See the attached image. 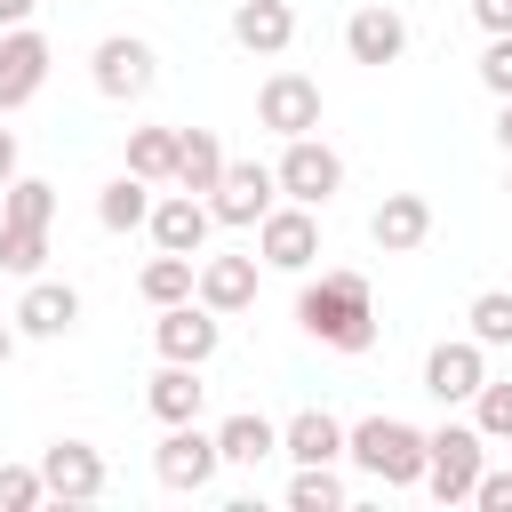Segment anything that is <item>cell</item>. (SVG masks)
<instances>
[{"instance_id":"cell-1","label":"cell","mask_w":512,"mask_h":512,"mask_svg":"<svg viewBox=\"0 0 512 512\" xmlns=\"http://www.w3.org/2000/svg\"><path fill=\"white\" fill-rule=\"evenodd\" d=\"M296 328L312 344H328V352H368L376 344V288H368V272L328 264L320 280H304L296 288Z\"/></svg>"},{"instance_id":"cell-2","label":"cell","mask_w":512,"mask_h":512,"mask_svg":"<svg viewBox=\"0 0 512 512\" xmlns=\"http://www.w3.org/2000/svg\"><path fill=\"white\" fill-rule=\"evenodd\" d=\"M344 456L368 480H384V488H416L424 480V432L408 416H360V424H344Z\"/></svg>"},{"instance_id":"cell-3","label":"cell","mask_w":512,"mask_h":512,"mask_svg":"<svg viewBox=\"0 0 512 512\" xmlns=\"http://www.w3.org/2000/svg\"><path fill=\"white\" fill-rule=\"evenodd\" d=\"M272 184H280V200H296V208H328V200L344 192V152L320 144V136H280Z\"/></svg>"},{"instance_id":"cell-4","label":"cell","mask_w":512,"mask_h":512,"mask_svg":"<svg viewBox=\"0 0 512 512\" xmlns=\"http://www.w3.org/2000/svg\"><path fill=\"white\" fill-rule=\"evenodd\" d=\"M480 464H488L480 424H440V432H424V480H416V488H432L440 504H472Z\"/></svg>"},{"instance_id":"cell-5","label":"cell","mask_w":512,"mask_h":512,"mask_svg":"<svg viewBox=\"0 0 512 512\" xmlns=\"http://www.w3.org/2000/svg\"><path fill=\"white\" fill-rule=\"evenodd\" d=\"M88 80H96V96L136 104V96H152L160 56H152V40H136V32H104V40L88 48Z\"/></svg>"},{"instance_id":"cell-6","label":"cell","mask_w":512,"mask_h":512,"mask_svg":"<svg viewBox=\"0 0 512 512\" xmlns=\"http://www.w3.org/2000/svg\"><path fill=\"white\" fill-rule=\"evenodd\" d=\"M312 256H320V208L272 200L264 224H256V264H272V272H312Z\"/></svg>"},{"instance_id":"cell-7","label":"cell","mask_w":512,"mask_h":512,"mask_svg":"<svg viewBox=\"0 0 512 512\" xmlns=\"http://www.w3.org/2000/svg\"><path fill=\"white\" fill-rule=\"evenodd\" d=\"M216 472H224V456H216V432H200V416L192 424H168V440L152 448V480L176 488V496H200Z\"/></svg>"},{"instance_id":"cell-8","label":"cell","mask_w":512,"mask_h":512,"mask_svg":"<svg viewBox=\"0 0 512 512\" xmlns=\"http://www.w3.org/2000/svg\"><path fill=\"white\" fill-rule=\"evenodd\" d=\"M272 200H280V184H272L264 160H224V176H216V192H208V216L232 224V232H256Z\"/></svg>"},{"instance_id":"cell-9","label":"cell","mask_w":512,"mask_h":512,"mask_svg":"<svg viewBox=\"0 0 512 512\" xmlns=\"http://www.w3.org/2000/svg\"><path fill=\"white\" fill-rule=\"evenodd\" d=\"M152 344H160V360H192V368H208V360H216V344H224V312H208L200 296H184V304H160V320H152Z\"/></svg>"},{"instance_id":"cell-10","label":"cell","mask_w":512,"mask_h":512,"mask_svg":"<svg viewBox=\"0 0 512 512\" xmlns=\"http://www.w3.org/2000/svg\"><path fill=\"white\" fill-rule=\"evenodd\" d=\"M48 64H56L48 32H40V24H8V32H0V112L32 104V96L48 88Z\"/></svg>"},{"instance_id":"cell-11","label":"cell","mask_w":512,"mask_h":512,"mask_svg":"<svg viewBox=\"0 0 512 512\" xmlns=\"http://www.w3.org/2000/svg\"><path fill=\"white\" fill-rule=\"evenodd\" d=\"M256 128H272V136H312V128H320V80L280 64V72L256 88Z\"/></svg>"},{"instance_id":"cell-12","label":"cell","mask_w":512,"mask_h":512,"mask_svg":"<svg viewBox=\"0 0 512 512\" xmlns=\"http://www.w3.org/2000/svg\"><path fill=\"white\" fill-rule=\"evenodd\" d=\"M40 480H48V504H96L104 496V448L88 440H48L40 448Z\"/></svg>"},{"instance_id":"cell-13","label":"cell","mask_w":512,"mask_h":512,"mask_svg":"<svg viewBox=\"0 0 512 512\" xmlns=\"http://www.w3.org/2000/svg\"><path fill=\"white\" fill-rule=\"evenodd\" d=\"M480 384H488V344H472V336H448V344H432V352H424V392H432L440 408L472 400Z\"/></svg>"},{"instance_id":"cell-14","label":"cell","mask_w":512,"mask_h":512,"mask_svg":"<svg viewBox=\"0 0 512 512\" xmlns=\"http://www.w3.org/2000/svg\"><path fill=\"white\" fill-rule=\"evenodd\" d=\"M144 232H152V248H168V256H200L208 232H216V216H208L200 192H160L152 216H144Z\"/></svg>"},{"instance_id":"cell-15","label":"cell","mask_w":512,"mask_h":512,"mask_svg":"<svg viewBox=\"0 0 512 512\" xmlns=\"http://www.w3.org/2000/svg\"><path fill=\"white\" fill-rule=\"evenodd\" d=\"M8 320H16V336H40V344H48V336H72V328H80V288H72V280H40V272H32Z\"/></svg>"},{"instance_id":"cell-16","label":"cell","mask_w":512,"mask_h":512,"mask_svg":"<svg viewBox=\"0 0 512 512\" xmlns=\"http://www.w3.org/2000/svg\"><path fill=\"white\" fill-rule=\"evenodd\" d=\"M344 56H352V64H400V56H408V16L384 8V0L352 8V16H344Z\"/></svg>"},{"instance_id":"cell-17","label":"cell","mask_w":512,"mask_h":512,"mask_svg":"<svg viewBox=\"0 0 512 512\" xmlns=\"http://www.w3.org/2000/svg\"><path fill=\"white\" fill-rule=\"evenodd\" d=\"M368 240H376L384 256H416V248L432 240V200H424V192H384L376 216H368Z\"/></svg>"},{"instance_id":"cell-18","label":"cell","mask_w":512,"mask_h":512,"mask_svg":"<svg viewBox=\"0 0 512 512\" xmlns=\"http://www.w3.org/2000/svg\"><path fill=\"white\" fill-rule=\"evenodd\" d=\"M256 272H264L256 256H200L192 296H200L208 312H224V320H232V312H248V304H256Z\"/></svg>"},{"instance_id":"cell-19","label":"cell","mask_w":512,"mask_h":512,"mask_svg":"<svg viewBox=\"0 0 512 512\" xmlns=\"http://www.w3.org/2000/svg\"><path fill=\"white\" fill-rule=\"evenodd\" d=\"M232 40H240L248 56H288L296 8H288V0H232Z\"/></svg>"},{"instance_id":"cell-20","label":"cell","mask_w":512,"mask_h":512,"mask_svg":"<svg viewBox=\"0 0 512 512\" xmlns=\"http://www.w3.org/2000/svg\"><path fill=\"white\" fill-rule=\"evenodd\" d=\"M200 400H208V384H200V368H192V360H160V376L144 384V408H152L160 424H192V416H200Z\"/></svg>"},{"instance_id":"cell-21","label":"cell","mask_w":512,"mask_h":512,"mask_svg":"<svg viewBox=\"0 0 512 512\" xmlns=\"http://www.w3.org/2000/svg\"><path fill=\"white\" fill-rule=\"evenodd\" d=\"M280 456H288V464H336V456H344V424H336L328 408H296V416L280 424Z\"/></svg>"},{"instance_id":"cell-22","label":"cell","mask_w":512,"mask_h":512,"mask_svg":"<svg viewBox=\"0 0 512 512\" xmlns=\"http://www.w3.org/2000/svg\"><path fill=\"white\" fill-rule=\"evenodd\" d=\"M216 176H224V144H216V128H176V168H168V184L208 200Z\"/></svg>"},{"instance_id":"cell-23","label":"cell","mask_w":512,"mask_h":512,"mask_svg":"<svg viewBox=\"0 0 512 512\" xmlns=\"http://www.w3.org/2000/svg\"><path fill=\"white\" fill-rule=\"evenodd\" d=\"M216 456H224V464H264V456H280V424L256 416V408H232V416L216 424Z\"/></svg>"},{"instance_id":"cell-24","label":"cell","mask_w":512,"mask_h":512,"mask_svg":"<svg viewBox=\"0 0 512 512\" xmlns=\"http://www.w3.org/2000/svg\"><path fill=\"white\" fill-rule=\"evenodd\" d=\"M144 216H152V184L144 176H112L96 192V224L104 232H144Z\"/></svg>"},{"instance_id":"cell-25","label":"cell","mask_w":512,"mask_h":512,"mask_svg":"<svg viewBox=\"0 0 512 512\" xmlns=\"http://www.w3.org/2000/svg\"><path fill=\"white\" fill-rule=\"evenodd\" d=\"M192 280H200V256H168V248H160V256L136 272V296L160 312V304H184V296H192Z\"/></svg>"},{"instance_id":"cell-26","label":"cell","mask_w":512,"mask_h":512,"mask_svg":"<svg viewBox=\"0 0 512 512\" xmlns=\"http://www.w3.org/2000/svg\"><path fill=\"white\" fill-rule=\"evenodd\" d=\"M48 216H56V184L16 168V176L0 184V224H48Z\"/></svg>"},{"instance_id":"cell-27","label":"cell","mask_w":512,"mask_h":512,"mask_svg":"<svg viewBox=\"0 0 512 512\" xmlns=\"http://www.w3.org/2000/svg\"><path fill=\"white\" fill-rule=\"evenodd\" d=\"M464 336L488 344V352H504V344H512V288H480V296L464 304Z\"/></svg>"},{"instance_id":"cell-28","label":"cell","mask_w":512,"mask_h":512,"mask_svg":"<svg viewBox=\"0 0 512 512\" xmlns=\"http://www.w3.org/2000/svg\"><path fill=\"white\" fill-rule=\"evenodd\" d=\"M168 168H176V128H128V176L168 184Z\"/></svg>"},{"instance_id":"cell-29","label":"cell","mask_w":512,"mask_h":512,"mask_svg":"<svg viewBox=\"0 0 512 512\" xmlns=\"http://www.w3.org/2000/svg\"><path fill=\"white\" fill-rule=\"evenodd\" d=\"M288 504H296V512H344V480H336V464H296Z\"/></svg>"},{"instance_id":"cell-30","label":"cell","mask_w":512,"mask_h":512,"mask_svg":"<svg viewBox=\"0 0 512 512\" xmlns=\"http://www.w3.org/2000/svg\"><path fill=\"white\" fill-rule=\"evenodd\" d=\"M48 264V224H0V272L32 280Z\"/></svg>"},{"instance_id":"cell-31","label":"cell","mask_w":512,"mask_h":512,"mask_svg":"<svg viewBox=\"0 0 512 512\" xmlns=\"http://www.w3.org/2000/svg\"><path fill=\"white\" fill-rule=\"evenodd\" d=\"M40 504H48L40 464H0V512H40Z\"/></svg>"},{"instance_id":"cell-32","label":"cell","mask_w":512,"mask_h":512,"mask_svg":"<svg viewBox=\"0 0 512 512\" xmlns=\"http://www.w3.org/2000/svg\"><path fill=\"white\" fill-rule=\"evenodd\" d=\"M472 424H480V440H512V384H480L472 392Z\"/></svg>"},{"instance_id":"cell-33","label":"cell","mask_w":512,"mask_h":512,"mask_svg":"<svg viewBox=\"0 0 512 512\" xmlns=\"http://www.w3.org/2000/svg\"><path fill=\"white\" fill-rule=\"evenodd\" d=\"M480 88H488V96H512V32H488V48H480Z\"/></svg>"},{"instance_id":"cell-34","label":"cell","mask_w":512,"mask_h":512,"mask_svg":"<svg viewBox=\"0 0 512 512\" xmlns=\"http://www.w3.org/2000/svg\"><path fill=\"white\" fill-rule=\"evenodd\" d=\"M472 504H480V512H512V472H488V464H480V480H472Z\"/></svg>"},{"instance_id":"cell-35","label":"cell","mask_w":512,"mask_h":512,"mask_svg":"<svg viewBox=\"0 0 512 512\" xmlns=\"http://www.w3.org/2000/svg\"><path fill=\"white\" fill-rule=\"evenodd\" d=\"M472 16H480V32H512V0H472Z\"/></svg>"},{"instance_id":"cell-36","label":"cell","mask_w":512,"mask_h":512,"mask_svg":"<svg viewBox=\"0 0 512 512\" xmlns=\"http://www.w3.org/2000/svg\"><path fill=\"white\" fill-rule=\"evenodd\" d=\"M496 144H504V160H512V96H496Z\"/></svg>"},{"instance_id":"cell-37","label":"cell","mask_w":512,"mask_h":512,"mask_svg":"<svg viewBox=\"0 0 512 512\" xmlns=\"http://www.w3.org/2000/svg\"><path fill=\"white\" fill-rule=\"evenodd\" d=\"M32 8H40V0H0V32H8V24H32Z\"/></svg>"},{"instance_id":"cell-38","label":"cell","mask_w":512,"mask_h":512,"mask_svg":"<svg viewBox=\"0 0 512 512\" xmlns=\"http://www.w3.org/2000/svg\"><path fill=\"white\" fill-rule=\"evenodd\" d=\"M16 176V128H0V184Z\"/></svg>"},{"instance_id":"cell-39","label":"cell","mask_w":512,"mask_h":512,"mask_svg":"<svg viewBox=\"0 0 512 512\" xmlns=\"http://www.w3.org/2000/svg\"><path fill=\"white\" fill-rule=\"evenodd\" d=\"M16 344H24V336H16V320H0V368L16 360Z\"/></svg>"},{"instance_id":"cell-40","label":"cell","mask_w":512,"mask_h":512,"mask_svg":"<svg viewBox=\"0 0 512 512\" xmlns=\"http://www.w3.org/2000/svg\"><path fill=\"white\" fill-rule=\"evenodd\" d=\"M504 192H512V176H504Z\"/></svg>"}]
</instances>
